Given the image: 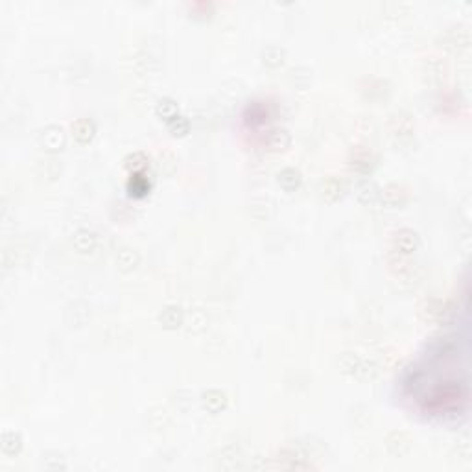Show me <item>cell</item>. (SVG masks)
Listing matches in <instances>:
<instances>
[{"instance_id": "1", "label": "cell", "mask_w": 472, "mask_h": 472, "mask_svg": "<svg viewBox=\"0 0 472 472\" xmlns=\"http://www.w3.org/2000/svg\"><path fill=\"white\" fill-rule=\"evenodd\" d=\"M92 133H94V128H92V124L89 120H85V124H83V120H81V124L78 122V124L74 126V135H76V138L81 140V142L91 140Z\"/></svg>"}]
</instances>
